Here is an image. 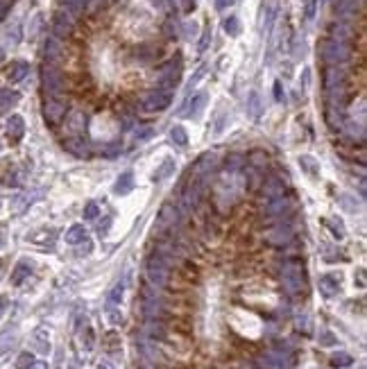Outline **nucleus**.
Wrapping results in <instances>:
<instances>
[{
	"label": "nucleus",
	"instance_id": "f257e3e1",
	"mask_svg": "<svg viewBox=\"0 0 367 369\" xmlns=\"http://www.w3.org/2000/svg\"><path fill=\"white\" fill-rule=\"evenodd\" d=\"M281 279H284V286L290 294L300 292V290H304V265L300 261H288L284 265Z\"/></svg>",
	"mask_w": 367,
	"mask_h": 369
},
{
	"label": "nucleus",
	"instance_id": "f03ea898",
	"mask_svg": "<svg viewBox=\"0 0 367 369\" xmlns=\"http://www.w3.org/2000/svg\"><path fill=\"white\" fill-rule=\"evenodd\" d=\"M64 131L66 139H73V136H84V129H86V116H84L82 109H73L71 113L64 116Z\"/></svg>",
	"mask_w": 367,
	"mask_h": 369
},
{
	"label": "nucleus",
	"instance_id": "7ed1b4c3",
	"mask_svg": "<svg viewBox=\"0 0 367 369\" xmlns=\"http://www.w3.org/2000/svg\"><path fill=\"white\" fill-rule=\"evenodd\" d=\"M172 102V96L170 91H152L148 96H143V102H141V107L145 109V111H164L168 104Z\"/></svg>",
	"mask_w": 367,
	"mask_h": 369
},
{
	"label": "nucleus",
	"instance_id": "20e7f679",
	"mask_svg": "<svg viewBox=\"0 0 367 369\" xmlns=\"http://www.w3.org/2000/svg\"><path fill=\"white\" fill-rule=\"evenodd\" d=\"M43 116H45V123H48L50 127L59 125L66 116V102H61V100H57V98H45Z\"/></svg>",
	"mask_w": 367,
	"mask_h": 369
},
{
	"label": "nucleus",
	"instance_id": "39448f33",
	"mask_svg": "<svg viewBox=\"0 0 367 369\" xmlns=\"http://www.w3.org/2000/svg\"><path fill=\"white\" fill-rule=\"evenodd\" d=\"M177 218H179V213H177V209L172 206V204H164V209L159 211V218H156V224H154L156 234H159V236H164L166 231L175 229V222H177Z\"/></svg>",
	"mask_w": 367,
	"mask_h": 369
},
{
	"label": "nucleus",
	"instance_id": "423d86ee",
	"mask_svg": "<svg viewBox=\"0 0 367 369\" xmlns=\"http://www.w3.org/2000/svg\"><path fill=\"white\" fill-rule=\"evenodd\" d=\"M64 147L71 152V154L82 156V159H88V156H91V145H88V141H84V136H73V139H66Z\"/></svg>",
	"mask_w": 367,
	"mask_h": 369
},
{
	"label": "nucleus",
	"instance_id": "0eeeda50",
	"mask_svg": "<svg viewBox=\"0 0 367 369\" xmlns=\"http://www.w3.org/2000/svg\"><path fill=\"white\" fill-rule=\"evenodd\" d=\"M319 290H322L324 297L338 294L340 292V276H335V274H324V276L319 279Z\"/></svg>",
	"mask_w": 367,
	"mask_h": 369
},
{
	"label": "nucleus",
	"instance_id": "6e6552de",
	"mask_svg": "<svg viewBox=\"0 0 367 369\" xmlns=\"http://www.w3.org/2000/svg\"><path fill=\"white\" fill-rule=\"evenodd\" d=\"M267 240H270L272 245H284V242L290 240V229H288V226H277V229H272L270 234H267Z\"/></svg>",
	"mask_w": 367,
	"mask_h": 369
},
{
	"label": "nucleus",
	"instance_id": "1a4fd4ad",
	"mask_svg": "<svg viewBox=\"0 0 367 369\" xmlns=\"http://www.w3.org/2000/svg\"><path fill=\"white\" fill-rule=\"evenodd\" d=\"M30 270H32V265H30L28 261H20L16 267H14V274H12V283L14 286H20L23 283V279L30 276Z\"/></svg>",
	"mask_w": 367,
	"mask_h": 369
},
{
	"label": "nucleus",
	"instance_id": "9d476101",
	"mask_svg": "<svg viewBox=\"0 0 367 369\" xmlns=\"http://www.w3.org/2000/svg\"><path fill=\"white\" fill-rule=\"evenodd\" d=\"M86 240V229L82 224H75L66 231V242L68 245H77V242H84Z\"/></svg>",
	"mask_w": 367,
	"mask_h": 369
},
{
	"label": "nucleus",
	"instance_id": "9b49d317",
	"mask_svg": "<svg viewBox=\"0 0 367 369\" xmlns=\"http://www.w3.org/2000/svg\"><path fill=\"white\" fill-rule=\"evenodd\" d=\"M23 129H25L23 118H20V116H12V118H9V123H7L9 136H12V139H20V136H23Z\"/></svg>",
	"mask_w": 367,
	"mask_h": 369
},
{
	"label": "nucleus",
	"instance_id": "f8f14e48",
	"mask_svg": "<svg viewBox=\"0 0 367 369\" xmlns=\"http://www.w3.org/2000/svg\"><path fill=\"white\" fill-rule=\"evenodd\" d=\"M245 163H249L254 170H261L263 166H267V154L265 152H261V150H254L247 159H245Z\"/></svg>",
	"mask_w": 367,
	"mask_h": 369
},
{
	"label": "nucleus",
	"instance_id": "ddd939ff",
	"mask_svg": "<svg viewBox=\"0 0 367 369\" xmlns=\"http://www.w3.org/2000/svg\"><path fill=\"white\" fill-rule=\"evenodd\" d=\"M25 73H28V64H23V61H18V64H14L9 68V80L12 82H18L25 77Z\"/></svg>",
	"mask_w": 367,
	"mask_h": 369
},
{
	"label": "nucleus",
	"instance_id": "4468645a",
	"mask_svg": "<svg viewBox=\"0 0 367 369\" xmlns=\"http://www.w3.org/2000/svg\"><path fill=\"white\" fill-rule=\"evenodd\" d=\"M18 100V93L16 91H9V88H3L0 91V109L7 107V104H14Z\"/></svg>",
	"mask_w": 367,
	"mask_h": 369
},
{
	"label": "nucleus",
	"instance_id": "2eb2a0df",
	"mask_svg": "<svg viewBox=\"0 0 367 369\" xmlns=\"http://www.w3.org/2000/svg\"><path fill=\"white\" fill-rule=\"evenodd\" d=\"M132 181H134L132 172H125V175L118 179V183H116V193H127L129 188H132Z\"/></svg>",
	"mask_w": 367,
	"mask_h": 369
},
{
	"label": "nucleus",
	"instance_id": "dca6fc26",
	"mask_svg": "<svg viewBox=\"0 0 367 369\" xmlns=\"http://www.w3.org/2000/svg\"><path fill=\"white\" fill-rule=\"evenodd\" d=\"M351 362H354V358L349 356V353H335L331 358V365L333 367H349Z\"/></svg>",
	"mask_w": 367,
	"mask_h": 369
},
{
	"label": "nucleus",
	"instance_id": "f3484780",
	"mask_svg": "<svg viewBox=\"0 0 367 369\" xmlns=\"http://www.w3.org/2000/svg\"><path fill=\"white\" fill-rule=\"evenodd\" d=\"M204 100H207V98H204V93H200V96L193 98L191 111H188V113H191V116H197V113H200V111H202V107H204Z\"/></svg>",
	"mask_w": 367,
	"mask_h": 369
},
{
	"label": "nucleus",
	"instance_id": "a211bd4d",
	"mask_svg": "<svg viewBox=\"0 0 367 369\" xmlns=\"http://www.w3.org/2000/svg\"><path fill=\"white\" fill-rule=\"evenodd\" d=\"M224 30H227V34H232V36H236L240 32V25H238V18L236 16H232V18H227L224 20Z\"/></svg>",
	"mask_w": 367,
	"mask_h": 369
},
{
	"label": "nucleus",
	"instance_id": "6ab92c4d",
	"mask_svg": "<svg viewBox=\"0 0 367 369\" xmlns=\"http://www.w3.org/2000/svg\"><path fill=\"white\" fill-rule=\"evenodd\" d=\"M123 299V283H116L113 290L109 292V304H118Z\"/></svg>",
	"mask_w": 367,
	"mask_h": 369
},
{
	"label": "nucleus",
	"instance_id": "aec40b11",
	"mask_svg": "<svg viewBox=\"0 0 367 369\" xmlns=\"http://www.w3.org/2000/svg\"><path fill=\"white\" fill-rule=\"evenodd\" d=\"M32 362H34L32 353H20L18 360H16V367H18V369H28L30 365H32Z\"/></svg>",
	"mask_w": 367,
	"mask_h": 369
},
{
	"label": "nucleus",
	"instance_id": "412c9836",
	"mask_svg": "<svg viewBox=\"0 0 367 369\" xmlns=\"http://www.w3.org/2000/svg\"><path fill=\"white\" fill-rule=\"evenodd\" d=\"M98 213H100V211H98V204H96V202H88L86 209H84V218H86V220H96Z\"/></svg>",
	"mask_w": 367,
	"mask_h": 369
},
{
	"label": "nucleus",
	"instance_id": "4be33fe9",
	"mask_svg": "<svg viewBox=\"0 0 367 369\" xmlns=\"http://www.w3.org/2000/svg\"><path fill=\"white\" fill-rule=\"evenodd\" d=\"M170 136H172V141H177L179 145H186V131H184L181 127H175L170 131Z\"/></svg>",
	"mask_w": 367,
	"mask_h": 369
},
{
	"label": "nucleus",
	"instance_id": "5701e85b",
	"mask_svg": "<svg viewBox=\"0 0 367 369\" xmlns=\"http://www.w3.org/2000/svg\"><path fill=\"white\" fill-rule=\"evenodd\" d=\"M300 163H302V168H306V170H311V172L317 168V166H315V161H313L311 156H302V159H300Z\"/></svg>",
	"mask_w": 367,
	"mask_h": 369
},
{
	"label": "nucleus",
	"instance_id": "b1692460",
	"mask_svg": "<svg viewBox=\"0 0 367 369\" xmlns=\"http://www.w3.org/2000/svg\"><path fill=\"white\" fill-rule=\"evenodd\" d=\"M315 3L317 0H306V9H304L306 18H313V14H315Z\"/></svg>",
	"mask_w": 367,
	"mask_h": 369
},
{
	"label": "nucleus",
	"instance_id": "393cba45",
	"mask_svg": "<svg viewBox=\"0 0 367 369\" xmlns=\"http://www.w3.org/2000/svg\"><path fill=\"white\" fill-rule=\"evenodd\" d=\"M249 100H251V113L259 116V107H261V104H259V96H256V93H251Z\"/></svg>",
	"mask_w": 367,
	"mask_h": 369
},
{
	"label": "nucleus",
	"instance_id": "a878e982",
	"mask_svg": "<svg viewBox=\"0 0 367 369\" xmlns=\"http://www.w3.org/2000/svg\"><path fill=\"white\" fill-rule=\"evenodd\" d=\"M184 34H186L188 39H193V36L197 34V25L195 23H186V32H184Z\"/></svg>",
	"mask_w": 367,
	"mask_h": 369
},
{
	"label": "nucleus",
	"instance_id": "bb28decb",
	"mask_svg": "<svg viewBox=\"0 0 367 369\" xmlns=\"http://www.w3.org/2000/svg\"><path fill=\"white\" fill-rule=\"evenodd\" d=\"M107 313H109V319H111L113 324H120V321H123V315H120V313H116V310H111V308H109Z\"/></svg>",
	"mask_w": 367,
	"mask_h": 369
},
{
	"label": "nucleus",
	"instance_id": "cd10ccee",
	"mask_svg": "<svg viewBox=\"0 0 367 369\" xmlns=\"http://www.w3.org/2000/svg\"><path fill=\"white\" fill-rule=\"evenodd\" d=\"M209 39H211V30H207L202 36V41H200V50H207V45H209Z\"/></svg>",
	"mask_w": 367,
	"mask_h": 369
},
{
	"label": "nucleus",
	"instance_id": "c85d7f7f",
	"mask_svg": "<svg viewBox=\"0 0 367 369\" xmlns=\"http://www.w3.org/2000/svg\"><path fill=\"white\" fill-rule=\"evenodd\" d=\"M322 342H324V344H327V347H329V344H333V342H335V340H333V335H331V333H324V337H322Z\"/></svg>",
	"mask_w": 367,
	"mask_h": 369
},
{
	"label": "nucleus",
	"instance_id": "c756f323",
	"mask_svg": "<svg viewBox=\"0 0 367 369\" xmlns=\"http://www.w3.org/2000/svg\"><path fill=\"white\" fill-rule=\"evenodd\" d=\"M28 369H48V365H45V362H32Z\"/></svg>",
	"mask_w": 367,
	"mask_h": 369
},
{
	"label": "nucleus",
	"instance_id": "7c9ffc66",
	"mask_svg": "<svg viewBox=\"0 0 367 369\" xmlns=\"http://www.w3.org/2000/svg\"><path fill=\"white\" fill-rule=\"evenodd\" d=\"M193 7H195V5H193V0H184V9H186V12H191Z\"/></svg>",
	"mask_w": 367,
	"mask_h": 369
},
{
	"label": "nucleus",
	"instance_id": "2f4dec72",
	"mask_svg": "<svg viewBox=\"0 0 367 369\" xmlns=\"http://www.w3.org/2000/svg\"><path fill=\"white\" fill-rule=\"evenodd\" d=\"M358 286H360V288L365 286V274H363V270H358Z\"/></svg>",
	"mask_w": 367,
	"mask_h": 369
},
{
	"label": "nucleus",
	"instance_id": "473e14b6",
	"mask_svg": "<svg viewBox=\"0 0 367 369\" xmlns=\"http://www.w3.org/2000/svg\"><path fill=\"white\" fill-rule=\"evenodd\" d=\"M5 308H7V299H5V297H0V315L5 313Z\"/></svg>",
	"mask_w": 367,
	"mask_h": 369
},
{
	"label": "nucleus",
	"instance_id": "72a5a7b5",
	"mask_svg": "<svg viewBox=\"0 0 367 369\" xmlns=\"http://www.w3.org/2000/svg\"><path fill=\"white\" fill-rule=\"evenodd\" d=\"M274 96H277V100H281V98H284V96H281V86H279V84L274 86Z\"/></svg>",
	"mask_w": 367,
	"mask_h": 369
},
{
	"label": "nucleus",
	"instance_id": "f704fd0d",
	"mask_svg": "<svg viewBox=\"0 0 367 369\" xmlns=\"http://www.w3.org/2000/svg\"><path fill=\"white\" fill-rule=\"evenodd\" d=\"M229 3H232V0H218V7H220V9H222V7H227V5H229Z\"/></svg>",
	"mask_w": 367,
	"mask_h": 369
},
{
	"label": "nucleus",
	"instance_id": "c9c22d12",
	"mask_svg": "<svg viewBox=\"0 0 367 369\" xmlns=\"http://www.w3.org/2000/svg\"><path fill=\"white\" fill-rule=\"evenodd\" d=\"M0 245H3V226H0Z\"/></svg>",
	"mask_w": 367,
	"mask_h": 369
},
{
	"label": "nucleus",
	"instance_id": "e433bc0d",
	"mask_svg": "<svg viewBox=\"0 0 367 369\" xmlns=\"http://www.w3.org/2000/svg\"><path fill=\"white\" fill-rule=\"evenodd\" d=\"M98 369H111V367H109V365H100V367H98Z\"/></svg>",
	"mask_w": 367,
	"mask_h": 369
},
{
	"label": "nucleus",
	"instance_id": "4c0bfd02",
	"mask_svg": "<svg viewBox=\"0 0 367 369\" xmlns=\"http://www.w3.org/2000/svg\"><path fill=\"white\" fill-rule=\"evenodd\" d=\"M3 267H5V263H0V276H3Z\"/></svg>",
	"mask_w": 367,
	"mask_h": 369
},
{
	"label": "nucleus",
	"instance_id": "58836bf2",
	"mask_svg": "<svg viewBox=\"0 0 367 369\" xmlns=\"http://www.w3.org/2000/svg\"><path fill=\"white\" fill-rule=\"evenodd\" d=\"M0 150H3V143H0Z\"/></svg>",
	"mask_w": 367,
	"mask_h": 369
}]
</instances>
